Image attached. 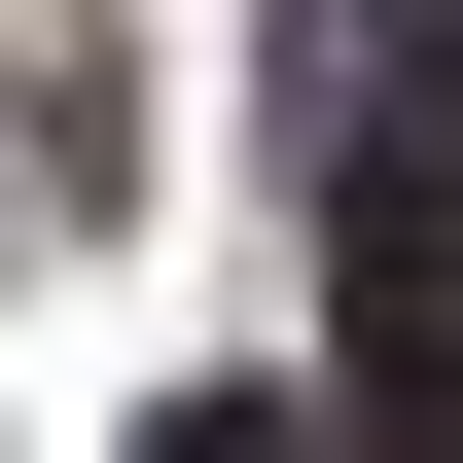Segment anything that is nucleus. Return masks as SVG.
<instances>
[{"label": "nucleus", "instance_id": "nucleus-1", "mask_svg": "<svg viewBox=\"0 0 463 463\" xmlns=\"http://www.w3.org/2000/svg\"><path fill=\"white\" fill-rule=\"evenodd\" d=\"M286 214L356 250V463H463V36L428 0H250Z\"/></svg>", "mask_w": 463, "mask_h": 463}, {"label": "nucleus", "instance_id": "nucleus-2", "mask_svg": "<svg viewBox=\"0 0 463 463\" xmlns=\"http://www.w3.org/2000/svg\"><path fill=\"white\" fill-rule=\"evenodd\" d=\"M143 463H286V392H178V428H143Z\"/></svg>", "mask_w": 463, "mask_h": 463}, {"label": "nucleus", "instance_id": "nucleus-3", "mask_svg": "<svg viewBox=\"0 0 463 463\" xmlns=\"http://www.w3.org/2000/svg\"><path fill=\"white\" fill-rule=\"evenodd\" d=\"M0 214H36V143H0Z\"/></svg>", "mask_w": 463, "mask_h": 463}]
</instances>
